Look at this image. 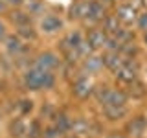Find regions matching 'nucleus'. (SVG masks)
I'll list each match as a JSON object with an SVG mask.
<instances>
[{"mask_svg": "<svg viewBox=\"0 0 147 138\" xmlns=\"http://www.w3.org/2000/svg\"><path fill=\"white\" fill-rule=\"evenodd\" d=\"M4 48H6L7 55H11V57H18V55L26 50V44H24V41H22L17 33H11V35H6V39H4Z\"/></svg>", "mask_w": 147, "mask_h": 138, "instance_id": "nucleus-9", "label": "nucleus"}, {"mask_svg": "<svg viewBox=\"0 0 147 138\" xmlns=\"http://www.w3.org/2000/svg\"><path fill=\"white\" fill-rule=\"evenodd\" d=\"M15 33L20 37L24 43H33V41L39 39V31L33 28V24H30V26H18V28H15Z\"/></svg>", "mask_w": 147, "mask_h": 138, "instance_id": "nucleus-18", "label": "nucleus"}, {"mask_svg": "<svg viewBox=\"0 0 147 138\" xmlns=\"http://www.w3.org/2000/svg\"><path fill=\"white\" fill-rule=\"evenodd\" d=\"M127 87H129V90H127L129 98L142 99V98H145V96H147V85H145L144 81H140V79H136V81L129 83Z\"/></svg>", "mask_w": 147, "mask_h": 138, "instance_id": "nucleus-17", "label": "nucleus"}, {"mask_svg": "<svg viewBox=\"0 0 147 138\" xmlns=\"http://www.w3.org/2000/svg\"><path fill=\"white\" fill-rule=\"evenodd\" d=\"M64 138H81V136H77V135H68V136H64Z\"/></svg>", "mask_w": 147, "mask_h": 138, "instance_id": "nucleus-37", "label": "nucleus"}, {"mask_svg": "<svg viewBox=\"0 0 147 138\" xmlns=\"http://www.w3.org/2000/svg\"><path fill=\"white\" fill-rule=\"evenodd\" d=\"M103 64H105V68L110 72H116L118 68H121V64H123V55L119 53V52H105L103 53Z\"/></svg>", "mask_w": 147, "mask_h": 138, "instance_id": "nucleus-16", "label": "nucleus"}, {"mask_svg": "<svg viewBox=\"0 0 147 138\" xmlns=\"http://www.w3.org/2000/svg\"><path fill=\"white\" fill-rule=\"evenodd\" d=\"M118 18H119V22H123L125 26L129 24H132V22H136V18H138V13H136V6L132 2H123V4H119V6L116 7V13H114Z\"/></svg>", "mask_w": 147, "mask_h": 138, "instance_id": "nucleus-7", "label": "nucleus"}, {"mask_svg": "<svg viewBox=\"0 0 147 138\" xmlns=\"http://www.w3.org/2000/svg\"><path fill=\"white\" fill-rule=\"evenodd\" d=\"M61 55H57L55 52H40L37 57L33 59V64L31 66H37L40 70H50V72H55L59 66H61Z\"/></svg>", "mask_w": 147, "mask_h": 138, "instance_id": "nucleus-4", "label": "nucleus"}, {"mask_svg": "<svg viewBox=\"0 0 147 138\" xmlns=\"http://www.w3.org/2000/svg\"><path fill=\"white\" fill-rule=\"evenodd\" d=\"M119 53L125 55V57H136L140 53V48H138V44L134 41H131V43H123L119 46Z\"/></svg>", "mask_w": 147, "mask_h": 138, "instance_id": "nucleus-24", "label": "nucleus"}, {"mask_svg": "<svg viewBox=\"0 0 147 138\" xmlns=\"http://www.w3.org/2000/svg\"><path fill=\"white\" fill-rule=\"evenodd\" d=\"M136 26H138V30H140L142 33H144V31H147V11H144V13H140V15H138Z\"/></svg>", "mask_w": 147, "mask_h": 138, "instance_id": "nucleus-30", "label": "nucleus"}, {"mask_svg": "<svg viewBox=\"0 0 147 138\" xmlns=\"http://www.w3.org/2000/svg\"><path fill=\"white\" fill-rule=\"evenodd\" d=\"M7 17H9V20H11V24H15V28L33 24V15H31V13L28 11V9H22V7L11 9Z\"/></svg>", "mask_w": 147, "mask_h": 138, "instance_id": "nucleus-11", "label": "nucleus"}, {"mask_svg": "<svg viewBox=\"0 0 147 138\" xmlns=\"http://www.w3.org/2000/svg\"><path fill=\"white\" fill-rule=\"evenodd\" d=\"M7 133L11 138H26V133H28V123L22 116H17L9 122L7 125Z\"/></svg>", "mask_w": 147, "mask_h": 138, "instance_id": "nucleus-12", "label": "nucleus"}, {"mask_svg": "<svg viewBox=\"0 0 147 138\" xmlns=\"http://www.w3.org/2000/svg\"><path fill=\"white\" fill-rule=\"evenodd\" d=\"M144 44L147 46V31H144Z\"/></svg>", "mask_w": 147, "mask_h": 138, "instance_id": "nucleus-36", "label": "nucleus"}, {"mask_svg": "<svg viewBox=\"0 0 147 138\" xmlns=\"http://www.w3.org/2000/svg\"><path fill=\"white\" fill-rule=\"evenodd\" d=\"M57 76L55 72L50 70H40L37 66L26 68L22 74V87L30 92H39V90H52L55 89Z\"/></svg>", "mask_w": 147, "mask_h": 138, "instance_id": "nucleus-1", "label": "nucleus"}, {"mask_svg": "<svg viewBox=\"0 0 147 138\" xmlns=\"http://www.w3.org/2000/svg\"><path fill=\"white\" fill-rule=\"evenodd\" d=\"M42 122L40 118H33L30 120L28 123V133H26V138H42Z\"/></svg>", "mask_w": 147, "mask_h": 138, "instance_id": "nucleus-22", "label": "nucleus"}, {"mask_svg": "<svg viewBox=\"0 0 147 138\" xmlns=\"http://www.w3.org/2000/svg\"><path fill=\"white\" fill-rule=\"evenodd\" d=\"M119 46H121V43H119L116 37L109 35L107 43H105V46H103V50H105V52H119Z\"/></svg>", "mask_w": 147, "mask_h": 138, "instance_id": "nucleus-29", "label": "nucleus"}, {"mask_svg": "<svg viewBox=\"0 0 147 138\" xmlns=\"http://www.w3.org/2000/svg\"><path fill=\"white\" fill-rule=\"evenodd\" d=\"M145 131H147V116L145 114H134L123 125V133L129 138H142L145 135Z\"/></svg>", "mask_w": 147, "mask_h": 138, "instance_id": "nucleus-2", "label": "nucleus"}, {"mask_svg": "<svg viewBox=\"0 0 147 138\" xmlns=\"http://www.w3.org/2000/svg\"><path fill=\"white\" fill-rule=\"evenodd\" d=\"M39 24H40V31H44L48 35H53V33H59L64 28V20L59 15H55V13H46V15L40 17Z\"/></svg>", "mask_w": 147, "mask_h": 138, "instance_id": "nucleus-5", "label": "nucleus"}, {"mask_svg": "<svg viewBox=\"0 0 147 138\" xmlns=\"http://www.w3.org/2000/svg\"><path fill=\"white\" fill-rule=\"evenodd\" d=\"M6 24H4V22L2 20H0V41H4V39H6Z\"/></svg>", "mask_w": 147, "mask_h": 138, "instance_id": "nucleus-34", "label": "nucleus"}, {"mask_svg": "<svg viewBox=\"0 0 147 138\" xmlns=\"http://www.w3.org/2000/svg\"><path fill=\"white\" fill-rule=\"evenodd\" d=\"M94 87L96 85L92 83L90 77L86 76L85 72H81L79 76L72 81V94L76 96V98H79V99H86V98H90V96L94 94Z\"/></svg>", "mask_w": 147, "mask_h": 138, "instance_id": "nucleus-3", "label": "nucleus"}, {"mask_svg": "<svg viewBox=\"0 0 147 138\" xmlns=\"http://www.w3.org/2000/svg\"><path fill=\"white\" fill-rule=\"evenodd\" d=\"M33 99L31 98H22V99H18V103H17V109H18V114L20 116H28V114H31V110H33Z\"/></svg>", "mask_w": 147, "mask_h": 138, "instance_id": "nucleus-25", "label": "nucleus"}, {"mask_svg": "<svg viewBox=\"0 0 147 138\" xmlns=\"http://www.w3.org/2000/svg\"><path fill=\"white\" fill-rule=\"evenodd\" d=\"M24 6H26V9H28V11H30L33 17L46 15V13H44V0H28Z\"/></svg>", "mask_w": 147, "mask_h": 138, "instance_id": "nucleus-23", "label": "nucleus"}, {"mask_svg": "<svg viewBox=\"0 0 147 138\" xmlns=\"http://www.w3.org/2000/svg\"><path fill=\"white\" fill-rule=\"evenodd\" d=\"M55 112H57V109H55L50 101H46L42 107H40V118H44V120H50V122H52V118L55 116Z\"/></svg>", "mask_w": 147, "mask_h": 138, "instance_id": "nucleus-27", "label": "nucleus"}, {"mask_svg": "<svg viewBox=\"0 0 147 138\" xmlns=\"http://www.w3.org/2000/svg\"><path fill=\"white\" fill-rule=\"evenodd\" d=\"M103 30L107 31L109 35H116L119 30H121V22L116 15H107L103 18Z\"/></svg>", "mask_w": 147, "mask_h": 138, "instance_id": "nucleus-20", "label": "nucleus"}, {"mask_svg": "<svg viewBox=\"0 0 147 138\" xmlns=\"http://www.w3.org/2000/svg\"><path fill=\"white\" fill-rule=\"evenodd\" d=\"M109 39V33L103 30V28H98V26H92L88 31H86V41L90 43V46L98 52V50H101L105 46V43H107Z\"/></svg>", "mask_w": 147, "mask_h": 138, "instance_id": "nucleus-8", "label": "nucleus"}, {"mask_svg": "<svg viewBox=\"0 0 147 138\" xmlns=\"http://www.w3.org/2000/svg\"><path fill=\"white\" fill-rule=\"evenodd\" d=\"M105 138H129V136L123 131H110V133H107Z\"/></svg>", "mask_w": 147, "mask_h": 138, "instance_id": "nucleus-32", "label": "nucleus"}, {"mask_svg": "<svg viewBox=\"0 0 147 138\" xmlns=\"http://www.w3.org/2000/svg\"><path fill=\"white\" fill-rule=\"evenodd\" d=\"M88 4L90 0H74L68 7V18L70 20H85L88 13Z\"/></svg>", "mask_w": 147, "mask_h": 138, "instance_id": "nucleus-10", "label": "nucleus"}, {"mask_svg": "<svg viewBox=\"0 0 147 138\" xmlns=\"http://www.w3.org/2000/svg\"><path fill=\"white\" fill-rule=\"evenodd\" d=\"M103 66H105V64H103V55L92 53V55H88L86 59H83L81 70L85 72V74H98Z\"/></svg>", "mask_w": 147, "mask_h": 138, "instance_id": "nucleus-14", "label": "nucleus"}, {"mask_svg": "<svg viewBox=\"0 0 147 138\" xmlns=\"http://www.w3.org/2000/svg\"><path fill=\"white\" fill-rule=\"evenodd\" d=\"M90 131V122L85 118H74L72 120V129L70 133L72 135H77V136H83V135H88Z\"/></svg>", "mask_w": 147, "mask_h": 138, "instance_id": "nucleus-19", "label": "nucleus"}, {"mask_svg": "<svg viewBox=\"0 0 147 138\" xmlns=\"http://www.w3.org/2000/svg\"><path fill=\"white\" fill-rule=\"evenodd\" d=\"M110 90H112V87H109V85H96L94 87V94H92V96L96 98V101H98L101 107H105V105H107Z\"/></svg>", "mask_w": 147, "mask_h": 138, "instance_id": "nucleus-21", "label": "nucleus"}, {"mask_svg": "<svg viewBox=\"0 0 147 138\" xmlns=\"http://www.w3.org/2000/svg\"><path fill=\"white\" fill-rule=\"evenodd\" d=\"M107 17V7L99 2V0H90L88 4V13H86V18L83 22L88 26H96L99 22H103V18Z\"/></svg>", "mask_w": 147, "mask_h": 138, "instance_id": "nucleus-6", "label": "nucleus"}, {"mask_svg": "<svg viewBox=\"0 0 147 138\" xmlns=\"http://www.w3.org/2000/svg\"><path fill=\"white\" fill-rule=\"evenodd\" d=\"M101 4H103L105 7H110V6H114V4H116V0H99Z\"/></svg>", "mask_w": 147, "mask_h": 138, "instance_id": "nucleus-35", "label": "nucleus"}, {"mask_svg": "<svg viewBox=\"0 0 147 138\" xmlns=\"http://www.w3.org/2000/svg\"><path fill=\"white\" fill-rule=\"evenodd\" d=\"M72 120L74 118H70L66 112H64V110H57V112H55V116L52 118V123L63 133L64 136H66V133H70V129H72Z\"/></svg>", "mask_w": 147, "mask_h": 138, "instance_id": "nucleus-15", "label": "nucleus"}, {"mask_svg": "<svg viewBox=\"0 0 147 138\" xmlns=\"http://www.w3.org/2000/svg\"><path fill=\"white\" fill-rule=\"evenodd\" d=\"M6 13H9V6L4 0H0V15H6Z\"/></svg>", "mask_w": 147, "mask_h": 138, "instance_id": "nucleus-33", "label": "nucleus"}, {"mask_svg": "<svg viewBox=\"0 0 147 138\" xmlns=\"http://www.w3.org/2000/svg\"><path fill=\"white\" fill-rule=\"evenodd\" d=\"M4 2H6L9 7L17 9V7H22V6H24V4H26V0H4Z\"/></svg>", "mask_w": 147, "mask_h": 138, "instance_id": "nucleus-31", "label": "nucleus"}, {"mask_svg": "<svg viewBox=\"0 0 147 138\" xmlns=\"http://www.w3.org/2000/svg\"><path fill=\"white\" fill-rule=\"evenodd\" d=\"M114 37H116V39H118L121 44H123V43H131V41H134V33H132L131 30H127V28H121V30H119Z\"/></svg>", "mask_w": 147, "mask_h": 138, "instance_id": "nucleus-28", "label": "nucleus"}, {"mask_svg": "<svg viewBox=\"0 0 147 138\" xmlns=\"http://www.w3.org/2000/svg\"><path fill=\"white\" fill-rule=\"evenodd\" d=\"M61 136H64V135L53 125L52 122H50L48 125H44V129H42V138H61Z\"/></svg>", "mask_w": 147, "mask_h": 138, "instance_id": "nucleus-26", "label": "nucleus"}, {"mask_svg": "<svg viewBox=\"0 0 147 138\" xmlns=\"http://www.w3.org/2000/svg\"><path fill=\"white\" fill-rule=\"evenodd\" d=\"M103 116L109 122H121L123 118L129 116V109H127V105H123V107L107 105V107H103Z\"/></svg>", "mask_w": 147, "mask_h": 138, "instance_id": "nucleus-13", "label": "nucleus"}]
</instances>
